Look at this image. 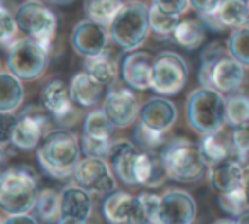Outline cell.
I'll return each instance as SVG.
<instances>
[{
    "label": "cell",
    "mask_w": 249,
    "mask_h": 224,
    "mask_svg": "<svg viewBox=\"0 0 249 224\" xmlns=\"http://www.w3.org/2000/svg\"><path fill=\"white\" fill-rule=\"evenodd\" d=\"M75 184L95 195H108L115 190V177L105 158L85 156L73 171Z\"/></svg>",
    "instance_id": "11"
},
{
    "label": "cell",
    "mask_w": 249,
    "mask_h": 224,
    "mask_svg": "<svg viewBox=\"0 0 249 224\" xmlns=\"http://www.w3.org/2000/svg\"><path fill=\"white\" fill-rule=\"evenodd\" d=\"M226 53H229V51H226L224 44L219 43V41H213V43H210L209 46L203 50L202 61H217V59H220L222 56H226Z\"/></svg>",
    "instance_id": "42"
},
{
    "label": "cell",
    "mask_w": 249,
    "mask_h": 224,
    "mask_svg": "<svg viewBox=\"0 0 249 224\" xmlns=\"http://www.w3.org/2000/svg\"><path fill=\"white\" fill-rule=\"evenodd\" d=\"M244 165L236 158L224 160L210 168V185L217 194H229L244 188Z\"/></svg>",
    "instance_id": "21"
},
{
    "label": "cell",
    "mask_w": 249,
    "mask_h": 224,
    "mask_svg": "<svg viewBox=\"0 0 249 224\" xmlns=\"http://www.w3.org/2000/svg\"><path fill=\"white\" fill-rule=\"evenodd\" d=\"M246 66L231 55L217 61H202L198 78L202 87H212L220 93H234L243 87L246 78Z\"/></svg>",
    "instance_id": "9"
},
{
    "label": "cell",
    "mask_w": 249,
    "mask_h": 224,
    "mask_svg": "<svg viewBox=\"0 0 249 224\" xmlns=\"http://www.w3.org/2000/svg\"><path fill=\"white\" fill-rule=\"evenodd\" d=\"M56 224H87V221H82V219H75V218H59Z\"/></svg>",
    "instance_id": "45"
},
{
    "label": "cell",
    "mask_w": 249,
    "mask_h": 224,
    "mask_svg": "<svg viewBox=\"0 0 249 224\" xmlns=\"http://www.w3.org/2000/svg\"><path fill=\"white\" fill-rule=\"evenodd\" d=\"M178 22H180V17L178 16H171V14L163 12V10H160L158 7H154L153 3H151L149 24H151V31H153L156 36H161V37L173 36V31Z\"/></svg>",
    "instance_id": "34"
},
{
    "label": "cell",
    "mask_w": 249,
    "mask_h": 224,
    "mask_svg": "<svg viewBox=\"0 0 249 224\" xmlns=\"http://www.w3.org/2000/svg\"><path fill=\"white\" fill-rule=\"evenodd\" d=\"M236 221H237V224H249V209L241 212V214L236 218Z\"/></svg>",
    "instance_id": "47"
},
{
    "label": "cell",
    "mask_w": 249,
    "mask_h": 224,
    "mask_svg": "<svg viewBox=\"0 0 249 224\" xmlns=\"http://www.w3.org/2000/svg\"><path fill=\"white\" fill-rule=\"evenodd\" d=\"M227 51L241 65L249 68V26L237 27L231 33L227 41Z\"/></svg>",
    "instance_id": "33"
},
{
    "label": "cell",
    "mask_w": 249,
    "mask_h": 224,
    "mask_svg": "<svg viewBox=\"0 0 249 224\" xmlns=\"http://www.w3.org/2000/svg\"><path fill=\"white\" fill-rule=\"evenodd\" d=\"M219 205L226 214L237 218L241 212L246 211L249 205L246 199V190L239 188V190L229 192V194H219Z\"/></svg>",
    "instance_id": "37"
},
{
    "label": "cell",
    "mask_w": 249,
    "mask_h": 224,
    "mask_svg": "<svg viewBox=\"0 0 249 224\" xmlns=\"http://www.w3.org/2000/svg\"><path fill=\"white\" fill-rule=\"evenodd\" d=\"M3 224H39L34 216L27 214H9V218L3 221Z\"/></svg>",
    "instance_id": "44"
},
{
    "label": "cell",
    "mask_w": 249,
    "mask_h": 224,
    "mask_svg": "<svg viewBox=\"0 0 249 224\" xmlns=\"http://www.w3.org/2000/svg\"><path fill=\"white\" fill-rule=\"evenodd\" d=\"M41 106L48 114L53 115V119L58 124L68 126L73 124L76 119L75 104L70 95V87L59 78L48 82L41 90Z\"/></svg>",
    "instance_id": "14"
},
{
    "label": "cell",
    "mask_w": 249,
    "mask_h": 224,
    "mask_svg": "<svg viewBox=\"0 0 249 224\" xmlns=\"http://www.w3.org/2000/svg\"><path fill=\"white\" fill-rule=\"evenodd\" d=\"M151 31L149 7L139 0L124 2L112 22L108 33L115 44L124 51H136L144 44Z\"/></svg>",
    "instance_id": "3"
},
{
    "label": "cell",
    "mask_w": 249,
    "mask_h": 224,
    "mask_svg": "<svg viewBox=\"0 0 249 224\" xmlns=\"http://www.w3.org/2000/svg\"><path fill=\"white\" fill-rule=\"evenodd\" d=\"M212 224H237L236 218L234 219H217V221H213Z\"/></svg>",
    "instance_id": "49"
},
{
    "label": "cell",
    "mask_w": 249,
    "mask_h": 224,
    "mask_svg": "<svg viewBox=\"0 0 249 224\" xmlns=\"http://www.w3.org/2000/svg\"><path fill=\"white\" fill-rule=\"evenodd\" d=\"M188 80V65L178 53L161 51L154 56L151 70V90L158 95L170 97L181 92Z\"/></svg>",
    "instance_id": "8"
},
{
    "label": "cell",
    "mask_w": 249,
    "mask_h": 224,
    "mask_svg": "<svg viewBox=\"0 0 249 224\" xmlns=\"http://www.w3.org/2000/svg\"><path fill=\"white\" fill-rule=\"evenodd\" d=\"M0 224H3V221H2V216H0Z\"/></svg>",
    "instance_id": "52"
},
{
    "label": "cell",
    "mask_w": 249,
    "mask_h": 224,
    "mask_svg": "<svg viewBox=\"0 0 249 224\" xmlns=\"http://www.w3.org/2000/svg\"><path fill=\"white\" fill-rule=\"evenodd\" d=\"M83 66H85V72L90 73L97 82H100L102 85L110 87L115 83L119 76V65L110 55L105 51L102 55L97 56H90V58H85L83 61Z\"/></svg>",
    "instance_id": "26"
},
{
    "label": "cell",
    "mask_w": 249,
    "mask_h": 224,
    "mask_svg": "<svg viewBox=\"0 0 249 224\" xmlns=\"http://www.w3.org/2000/svg\"><path fill=\"white\" fill-rule=\"evenodd\" d=\"M161 158L166 167L168 178L181 184L202 180L210 167L198 146L187 138H175L166 143L161 151Z\"/></svg>",
    "instance_id": "4"
},
{
    "label": "cell",
    "mask_w": 249,
    "mask_h": 224,
    "mask_svg": "<svg viewBox=\"0 0 249 224\" xmlns=\"http://www.w3.org/2000/svg\"><path fill=\"white\" fill-rule=\"evenodd\" d=\"M244 173H246V178H244V190H246V199L249 204V162L244 165Z\"/></svg>",
    "instance_id": "46"
},
{
    "label": "cell",
    "mask_w": 249,
    "mask_h": 224,
    "mask_svg": "<svg viewBox=\"0 0 249 224\" xmlns=\"http://www.w3.org/2000/svg\"><path fill=\"white\" fill-rule=\"evenodd\" d=\"M48 2L54 3V5H68V3L73 2V0H48Z\"/></svg>",
    "instance_id": "50"
},
{
    "label": "cell",
    "mask_w": 249,
    "mask_h": 224,
    "mask_svg": "<svg viewBox=\"0 0 249 224\" xmlns=\"http://www.w3.org/2000/svg\"><path fill=\"white\" fill-rule=\"evenodd\" d=\"M39 197V184L29 167H9L0 175V207L7 214H27L34 211Z\"/></svg>",
    "instance_id": "2"
},
{
    "label": "cell",
    "mask_w": 249,
    "mask_h": 224,
    "mask_svg": "<svg viewBox=\"0 0 249 224\" xmlns=\"http://www.w3.org/2000/svg\"><path fill=\"white\" fill-rule=\"evenodd\" d=\"M5 160H7V155H5V151H3L2 145H0V175L5 170Z\"/></svg>",
    "instance_id": "48"
},
{
    "label": "cell",
    "mask_w": 249,
    "mask_h": 224,
    "mask_svg": "<svg viewBox=\"0 0 249 224\" xmlns=\"http://www.w3.org/2000/svg\"><path fill=\"white\" fill-rule=\"evenodd\" d=\"M112 141H100V139H93L83 134L82 138V151L85 156H97V158L107 160L108 151H110Z\"/></svg>",
    "instance_id": "39"
},
{
    "label": "cell",
    "mask_w": 249,
    "mask_h": 224,
    "mask_svg": "<svg viewBox=\"0 0 249 224\" xmlns=\"http://www.w3.org/2000/svg\"><path fill=\"white\" fill-rule=\"evenodd\" d=\"M161 224H192L197 216V204L185 190H170L161 195L160 204Z\"/></svg>",
    "instance_id": "16"
},
{
    "label": "cell",
    "mask_w": 249,
    "mask_h": 224,
    "mask_svg": "<svg viewBox=\"0 0 249 224\" xmlns=\"http://www.w3.org/2000/svg\"><path fill=\"white\" fill-rule=\"evenodd\" d=\"M134 141L136 145L141 149L146 151H154V149L161 148V146L166 145V134L160 131H154V129L146 128L144 124L139 122L138 128L134 131Z\"/></svg>",
    "instance_id": "35"
},
{
    "label": "cell",
    "mask_w": 249,
    "mask_h": 224,
    "mask_svg": "<svg viewBox=\"0 0 249 224\" xmlns=\"http://www.w3.org/2000/svg\"><path fill=\"white\" fill-rule=\"evenodd\" d=\"M177 117V106L166 97H153L141 107V112H139L141 124H144L149 129H154V131L164 132V134L173 128Z\"/></svg>",
    "instance_id": "20"
},
{
    "label": "cell",
    "mask_w": 249,
    "mask_h": 224,
    "mask_svg": "<svg viewBox=\"0 0 249 224\" xmlns=\"http://www.w3.org/2000/svg\"><path fill=\"white\" fill-rule=\"evenodd\" d=\"M68 87L73 104L82 107V109H92V107L99 106L100 100L104 99L105 85L97 82L85 70L80 73H75Z\"/></svg>",
    "instance_id": "22"
},
{
    "label": "cell",
    "mask_w": 249,
    "mask_h": 224,
    "mask_svg": "<svg viewBox=\"0 0 249 224\" xmlns=\"http://www.w3.org/2000/svg\"><path fill=\"white\" fill-rule=\"evenodd\" d=\"M82 143L70 129H53L37 148V163L51 178L63 180L73 175L82 160Z\"/></svg>",
    "instance_id": "1"
},
{
    "label": "cell",
    "mask_w": 249,
    "mask_h": 224,
    "mask_svg": "<svg viewBox=\"0 0 249 224\" xmlns=\"http://www.w3.org/2000/svg\"><path fill=\"white\" fill-rule=\"evenodd\" d=\"M154 7L171 16H178L185 14L190 7V0H151Z\"/></svg>",
    "instance_id": "40"
},
{
    "label": "cell",
    "mask_w": 249,
    "mask_h": 224,
    "mask_svg": "<svg viewBox=\"0 0 249 224\" xmlns=\"http://www.w3.org/2000/svg\"><path fill=\"white\" fill-rule=\"evenodd\" d=\"M139 146L127 139H117L112 141L110 151H108V165H110L114 175L125 185H136L134 165L138 158Z\"/></svg>",
    "instance_id": "18"
},
{
    "label": "cell",
    "mask_w": 249,
    "mask_h": 224,
    "mask_svg": "<svg viewBox=\"0 0 249 224\" xmlns=\"http://www.w3.org/2000/svg\"><path fill=\"white\" fill-rule=\"evenodd\" d=\"M102 214L108 224H146V214L139 199L122 190L105 195Z\"/></svg>",
    "instance_id": "12"
},
{
    "label": "cell",
    "mask_w": 249,
    "mask_h": 224,
    "mask_svg": "<svg viewBox=\"0 0 249 224\" xmlns=\"http://www.w3.org/2000/svg\"><path fill=\"white\" fill-rule=\"evenodd\" d=\"M48 132H50V114L33 106L17 117L10 143L20 151H33L39 148L41 141Z\"/></svg>",
    "instance_id": "10"
},
{
    "label": "cell",
    "mask_w": 249,
    "mask_h": 224,
    "mask_svg": "<svg viewBox=\"0 0 249 224\" xmlns=\"http://www.w3.org/2000/svg\"><path fill=\"white\" fill-rule=\"evenodd\" d=\"M16 20L19 29L27 37L39 43L46 50H51L56 27H58V19L50 7L39 0H27L22 5H19L16 12Z\"/></svg>",
    "instance_id": "7"
},
{
    "label": "cell",
    "mask_w": 249,
    "mask_h": 224,
    "mask_svg": "<svg viewBox=\"0 0 249 224\" xmlns=\"http://www.w3.org/2000/svg\"><path fill=\"white\" fill-rule=\"evenodd\" d=\"M24 102L22 80L12 72L0 73V112H16Z\"/></svg>",
    "instance_id": "25"
},
{
    "label": "cell",
    "mask_w": 249,
    "mask_h": 224,
    "mask_svg": "<svg viewBox=\"0 0 249 224\" xmlns=\"http://www.w3.org/2000/svg\"><path fill=\"white\" fill-rule=\"evenodd\" d=\"M246 5H248V16H249V0H246Z\"/></svg>",
    "instance_id": "51"
},
{
    "label": "cell",
    "mask_w": 249,
    "mask_h": 224,
    "mask_svg": "<svg viewBox=\"0 0 249 224\" xmlns=\"http://www.w3.org/2000/svg\"><path fill=\"white\" fill-rule=\"evenodd\" d=\"M171 37L180 48L194 51L205 39V24L197 19H183L177 24Z\"/></svg>",
    "instance_id": "27"
},
{
    "label": "cell",
    "mask_w": 249,
    "mask_h": 224,
    "mask_svg": "<svg viewBox=\"0 0 249 224\" xmlns=\"http://www.w3.org/2000/svg\"><path fill=\"white\" fill-rule=\"evenodd\" d=\"M36 216L44 223H54L61 218V205H59V194L51 188L39 192V197L34 205Z\"/></svg>",
    "instance_id": "31"
},
{
    "label": "cell",
    "mask_w": 249,
    "mask_h": 224,
    "mask_svg": "<svg viewBox=\"0 0 249 224\" xmlns=\"http://www.w3.org/2000/svg\"><path fill=\"white\" fill-rule=\"evenodd\" d=\"M59 205L63 218H75L89 221L93 211L92 194L80 185H68L59 192Z\"/></svg>",
    "instance_id": "24"
},
{
    "label": "cell",
    "mask_w": 249,
    "mask_h": 224,
    "mask_svg": "<svg viewBox=\"0 0 249 224\" xmlns=\"http://www.w3.org/2000/svg\"><path fill=\"white\" fill-rule=\"evenodd\" d=\"M16 124L17 117L14 115V112H0V145L10 143Z\"/></svg>",
    "instance_id": "41"
},
{
    "label": "cell",
    "mask_w": 249,
    "mask_h": 224,
    "mask_svg": "<svg viewBox=\"0 0 249 224\" xmlns=\"http://www.w3.org/2000/svg\"><path fill=\"white\" fill-rule=\"evenodd\" d=\"M134 177H136V185L153 187V188L163 185L164 180L168 178V171L161 155H154L153 151L139 149L134 165Z\"/></svg>",
    "instance_id": "23"
},
{
    "label": "cell",
    "mask_w": 249,
    "mask_h": 224,
    "mask_svg": "<svg viewBox=\"0 0 249 224\" xmlns=\"http://www.w3.org/2000/svg\"><path fill=\"white\" fill-rule=\"evenodd\" d=\"M108 39H110V33H108L107 26L95 22L89 17L85 20H80L70 34V43H71L73 50L82 55L83 58L105 53Z\"/></svg>",
    "instance_id": "13"
},
{
    "label": "cell",
    "mask_w": 249,
    "mask_h": 224,
    "mask_svg": "<svg viewBox=\"0 0 249 224\" xmlns=\"http://www.w3.org/2000/svg\"><path fill=\"white\" fill-rule=\"evenodd\" d=\"M122 3V0H83V9L89 19L108 26L121 10Z\"/></svg>",
    "instance_id": "30"
},
{
    "label": "cell",
    "mask_w": 249,
    "mask_h": 224,
    "mask_svg": "<svg viewBox=\"0 0 249 224\" xmlns=\"http://www.w3.org/2000/svg\"><path fill=\"white\" fill-rule=\"evenodd\" d=\"M226 121L227 124L239 126L249 121V95L234 92L226 99Z\"/></svg>",
    "instance_id": "32"
},
{
    "label": "cell",
    "mask_w": 249,
    "mask_h": 224,
    "mask_svg": "<svg viewBox=\"0 0 249 224\" xmlns=\"http://www.w3.org/2000/svg\"><path fill=\"white\" fill-rule=\"evenodd\" d=\"M102 109L108 115L115 128H129L132 126L139 117V102L138 97L134 95L131 89H112L107 92L104 99Z\"/></svg>",
    "instance_id": "15"
},
{
    "label": "cell",
    "mask_w": 249,
    "mask_h": 224,
    "mask_svg": "<svg viewBox=\"0 0 249 224\" xmlns=\"http://www.w3.org/2000/svg\"><path fill=\"white\" fill-rule=\"evenodd\" d=\"M222 0H190V5L200 14V16H209L217 10Z\"/></svg>",
    "instance_id": "43"
},
{
    "label": "cell",
    "mask_w": 249,
    "mask_h": 224,
    "mask_svg": "<svg viewBox=\"0 0 249 224\" xmlns=\"http://www.w3.org/2000/svg\"><path fill=\"white\" fill-rule=\"evenodd\" d=\"M114 129V122L108 119L104 109H95L87 114L85 122H83V134L93 139H100V141H112Z\"/></svg>",
    "instance_id": "29"
},
{
    "label": "cell",
    "mask_w": 249,
    "mask_h": 224,
    "mask_svg": "<svg viewBox=\"0 0 249 224\" xmlns=\"http://www.w3.org/2000/svg\"><path fill=\"white\" fill-rule=\"evenodd\" d=\"M17 29H19V26H17L16 16L0 0V46L9 48L16 41Z\"/></svg>",
    "instance_id": "36"
},
{
    "label": "cell",
    "mask_w": 249,
    "mask_h": 224,
    "mask_svg": "<svg viewBox=\"0 0 249 224\" xmlns=\"http://www.w3.org/2000/svg\"><path fill=\"white\" fill-rule=\"evenodd\" d=\"M198 148L209 165H217V163L224 162V160L236 158V151H234L232 141H231V145H227L226 139H224L222 136H219V132L203 136Z\"/></svg>",
    "instance_id": "28"
},
{
    "label": "cell",
    "mask_w": 249,
    "mask_h": 224,
    "mask_svg": "<svg viewBox=\"0 0 249 224\" xmlns=\"http://www.w3.org/2000/svg\"><path fill=\"white\" fill-rule=\"evenodd\" d=\"M187 121L192 129L200 134H215L227 124L226 99L212 87H200L187 99Z\"/></svg>",
    "instance_id": "5"
},
{
    "label": "cell",
    "mask_w": 249,
    "mask_h": 224,
    "mask_svg": "<svg viewBox=\"0 0 249 224\" xmlns=\"http://www.w3.org/2000/svg\"><path fill=\"white\" fill-rule=\"evenodd\" d=\"M200 17L205 27H210L213 31H222L227 27L237 29L249 24L246 0H222L215 12Z\"/></svg>",
    "instance_id": "19"
},
{
    "label": "cell",
    "mask_w": 249,
    "mask_h": 224,
    "mask_svg": "<svg viewBox=\"0 0 249 224\" xmlns=\"http://www.w3.org/2000/svg\"><path fill=\"white\" fill-rule=\"evenodd\" d=\"M50 63V50L31 37L16 39L7 48V66L22 82H34L44 75Z\"/></svg>",
    "instance_id": "6"
},
{
    "label": "cell",
    "mask_w": 249,
    "mask_h": 224,
    "mask_svg": "<svg viewBox=\"0 0 249 224\" xmlns=\"http://www.w3.org/2000/svg\"><path fill=\"white\" fill-rule=\"evenodd\" d=\"M154 58L146 51H129L121 61V76L131 89H151V70Z\"/></svg>",
    "instance_id": "17"
},
{
    "label": "cell",
    "mask_w": 249,
    "mask_h": 224,
    "mask_svg": "<svg viewBox=\"0 0 249 224\" xmlns=\"http://www.w3.org/2000/svg\"><path fill=\"white\" fill-rule=\"evenodd\" d=\"M231 141H232L236 158L239 162L249 158V121L243 122L239 126H234L232 134H231Z\"/></svg>",
    "instance_id": "38"
}]
</instances>
